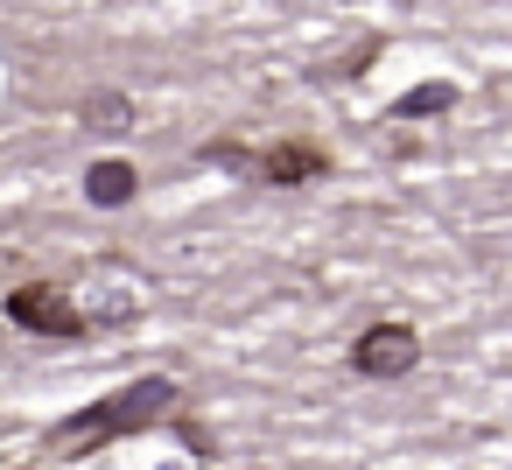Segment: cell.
Segmentation results:
<instances>
[{
	"label": "cell",
	"instance_id": "6da1fadb",
	"mask_svg": "<svg viewBox=\"0 0 512 470\" xmlns=\"http://www.w3.org/2000/svg\"><path fill=\"white\" fill-rule=\"evenodd\" d=\"M176 400V386L169 379H141V386H127L113 407H99V414H78L71 428H64V442H85V435H127V428H148L162 407Z\"/></svg>",
	"mask_w": 512,
	"mask_h": 470
},
{
	"label": "cell",
	"instance_id": "7a4b0ae2",
	"mask_svg": "<svg viewBox=\"0 0 512 470\" xmlns=\"http://www.w3.org/2000/svg\"><path fill=\"white\" fill-rule=\"evenodd\" d=\"M414 358H421L414 323H372V330H358V344H351V372H358V379H407Z\"/></svg>",
	"mask_w": 512,
	"mask_h": 470
},
{
	"label": "cell",
	"instance_id": "3957f363",
	"mask_svg": "<svg viewBox=\"0 0 512 470\" xmlns=\"http://www.w3.org/2000/svg\"><path fill=\"white\" fill-rule=\"evenodd\" d=\"M253 169L267 183H316V176H330V155L316 141H274L267 155H253Z\"/></svg>",
	"mask_w": 512,
	"mask_h": 470
},
{
	"label": "cell",
	"instance_id": "277c9868",
	"mask_svg": "<svg viewBox=\"0 0 512 470\" xmlns=\"http://www.w3.org/2000/svg\"><path fill=\"white\" fill-rule=\"evenodd\" d=\"M15 316H22V323H36V330H57V337H71V330H78V309H71V302H57V295H15Z\"/></svg>",
	"mask_w": 512,
	"mask_h": 470
},
{
	"label": "cell",
	"instance_id": "5b68a950",
	"mask_svg": "<svg viewBox=\"0 0 512 470\" xmlns=\"http://www.w3.org/2000/svg\"><path fill=\"white\" fill-rule=\"evenodd\" d=\"M85 197H92V204H106V211H113V204H127V197H134V169H127V162H99V169L85 176Z\"/></svg>",
	"mask_w": 512,
	"mask_h": 470
},
{
	"label": "cell",
	"instance_id": "8992f818",
	"mask_svg": "<svg viewBox=\"0 0 512 470\" xmlns=\"http://www.w3.org/2000/svg\"><path fill=\"white\" fill-rule=\"evenodd\" d=\"M442 106H456V85H421L393 106V120H421V113H442Z\"/></svg>",
	"mask_w": 512,
	"mask_h": 470
},
{
	"label": "cell",
	"instance_id": "52a82bcc",
	"mask_svg": "<svg viewBox=\"0 0 512 470\" xmlns=\"http://www.w3.org/2000/svg\"><path fill=\"white\" fill-rule=\"evenodd\" d=\"M85 113H92V127H106V134H120V127H134V106H127L120 92H106V99H92Z\"/></svg>",
	"mask_w": 512,
	"mask_h": 470
}]
</instances>
